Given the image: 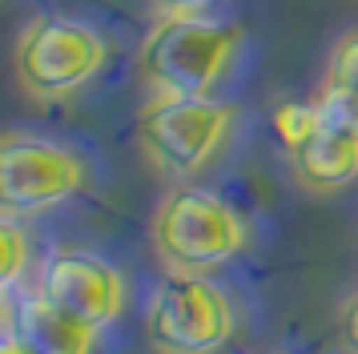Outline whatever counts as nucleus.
<instances>
[{"label": "nucleus", "mask_w": 358, "mask_h": 354, "mask_svg": "<svg viewBox=\"0 0 358 354\" xmlns=\"http://www.w3.org/2000/svg\"><path fill=\"white\" fill-rule=\"evenodd\" d=\"M245 32L238 20L197 13L157 16L137 48V69L153 93L162 97H213L242 52Z\"/></svg>", "instance_id": "obj_1"}, {"label": "nucleus", "mask_w": 358, "mask_h": 354, "mask_svg": "<svg viewBox=\"0 0 358 354\" xmlns=\"http://www.w3.org/2000/svg\"><path fill=\"white\" fill-rule=\"evenodd\" d=\"M153 246L181 274L217 270L250 246V225L226 197L201 185H173L153 218Z\"/></svg>", "instance_id": "obj_2"}, {"label": "nucleus", "mask_w": 358, "mask_h": 354, "mask_svg": "<svg viewBox=\"0 0 358 354\" xmlns=\"http://www.w3.org/2000/svg\"><path fill=\"white\" fill-rule=\"evenodd\" d=\"M109 61V45L89 20L65 13L33 16L17 36L13 69L20 89L36 101H65L81 93Z\"/></svg>", "instance_id": "obj_3"}, {"label": "nucleus", "mask_w": 358, "mask_h": 354, "mask_svg": "<svg viewBox=\"0 0 358 354\" xmlns=\"http://www.w3.org/2000/svg\"><path fill=\"white\" fill-rule=\"evenodd\" d=\"M238 109L217 97H162L153 93L137 113V145L169 177H197L234 133Z\"/></svg>", "instance_id": "obj_4"}, {"label": "nucleus", "mask_w": 358, "mask_h": 354, "mask_svg": "<svg viewBox=\"0 0 358 354\" xmlns=\"http://www.w3.org/2000/svg\"><path fill=\"white\" fill-rule=\"evenodd\" d=\"M85 190H89V165L77 149L36 133H8L0 141L4 218H33L65 206Z\"/></svg>", "instance_id": "obj_5"}, {"label": "nucleus", "mask_w": 358, "mask_h": 354, "mask_svg": "<svg viewBox=\"0 0 358 354\" xmlns=\"http://www.w3.org/2000/svg\"><path fill=\"white\" fill-rule=\"evenodd\" d=\"M145 334L162 354H213L234 334V306L206 274L173 270L149 298Z\"/></svg>", "instance_id": "obj_6"}, {"label": "nucleus", "mask_w": 358, "mask_h": 354, "mask_svg": "<svg viewBox=\"0 0 358 354\" xmlns=\"http://www.w3.org/2000/svg\"><path fill=\"white\" fill-rule=\"evenodd\" d=\"M36 294H45L57 310L73 314L77 322L105 330L125 310V278L113 262L89 250H57L41 266Z\"/></svg>", "instance_id": "obj_7"}, {"label": "nucleus", "mask_w": 358, "mask_h": 354, "mask_svg": "<svg viewBox=\"0 0 358 354\" xmlns=\"http://www.w3.org/2000/svg\"><path fill=\"white\" fill-rule=\"evenodd\" d=\"M294 165V177L314 193H334L358 177V129L338 121L326 109V121L306 141L286 153Z\"/></svg>", "instance_id": "obj_8"}, {"label": "nucleus", "mask_w": 358, "mask_h": 354, "mask_svg": "<svg viewBox=\"0 0 358 354\" xmlns=\"http://www.w3.org/2000/svg\"><path fill=\"white\" fill-rule=\"evenodd\" d=\"M8 326L33 354H93V342H97L93 326L57 310L45 294H29L17 306V318Z\"/></svg>", "instance_id": "obj_9"}, {"label": "nucleus", "mask_w": 358, "mask_h": 354, "mask_svg": "<svg viewBox=\"0 0 358 354\" xmlns=\"http://www.w3.org/2000/svg\"><path fill=\"white\" fill-rule=\"evenodd\" d=\"M322 105L338 121L358 129V29L334 41L322 73Z\"/></svg>", "instance_id": "obj_10"}, {"label": "nucleus", "mask_w": 358, "mask_h": 354, "mask_svg": "<svg viewBox=\"0 0 358 354\" xmlns=\"http://www.w3.org/2000/svg\"><path fill=\"white\" fill-rule=\"evenodd\" d=\"M326 121V105L322 97H314V101H282L274 109V117H270V125H274V137L278 145L290 153V149H298V145L306 141L314 129Z\"/></svg>", "instance_id": "obj_11"}, {"label": "nucleus", "mask_w": 358, "mask_h": 354, "mask_svg": "<svg viewBox=\"0 0 358 354\" xmlns=\"http://www.w3.org/2000/svg\"><path fill=\"white\" fill-rule=\"evenodd\" d=\"M29 262H33V241H29V234L17 225V218H4L0 222V286L8 290V294L24 278Z\"/></svg>", "instance_id": "obj_12"}, {"label": "nucleus", "mask_w": 358, "mask_h": 354, "mask_svg": "<svg viewBox=\"0 0 358 354\" xmlns=\"http://www.w3.org/2000/svg\"><path fill=\"white\" fill-rule=\"evenodd\" d=\"M217 0H153L157 16H197V13H210Z\"/></svg>", "instance_id": "obj_13"}, {"label": "nucleus", "mask_w": 358, "mask_h": 354, "mask_svg": "<svg viewBox=\"0 0 358 354\" xmlns=\"http://www.w3.org/2000/svg\"><path fill=\"white\" fill-rule=\"evenodd\" d=\"M338 334H342V346H346V354H358V298L346 306V310H342Z\"/></svg>", "instance_id": "obj_14"}, {"label": "nucleus", "mask_w": 358, "mask_h": 354, "mask_svg": "<svg viewBox=\"0 0 358 354\" xmlns=\"http://www.w3.org/2000/svg\"><path fill=\"white\" fill-rule=\"evenodd\" d=\"M0 354H33V351H29V346L17 338V330L8 326V330H4V338H0Z\"/></svg>", "instance_id": "obj_15"}]
</instances>
